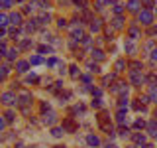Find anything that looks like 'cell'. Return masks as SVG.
Here are the masks:
<instances>
[{
	"label": "cell",
	"instance_id": "obj_50",
	"mask_svg": "<svg viewBox=\"0 0 157 148\" xmlns=\"http://www.w3.org/2000/svg\"><path fill=\"white\" fill-rule=\"evenodd\" d=\"M14 148H26V146H24V144H22V142H18V144H16V146H14Z\"/></svg>",
	"mask_w": 157,
	"mask_h": 148
},
{
	"label": "cell",
	"instance_id": "obj_29",
	"mask_svg": "<svg viewBox=\"0 0 157 148\" xmlns=\"http://www.w3.org/2000/svg\"><path fill=\"white\" fill-rule=\"evenodd\" d=\"M134 109H136V111H141V113H144V111H145V105H144V103H140V101H136V103H134Z\"/></svg>",
	"mask_w": 157,
	"mask_h": 148
},
{
	"label": "cell",
	"instance_id": "obj_37",
	"mask_svg": "<svg viewBox=\"0 0 157 148\" xmlns=\"http://www.w3.org/2000/svg\"><path fill=\"white\" fill-rule=\"evenodd\" d=\"M37 49H39L41 53H51V47H45V46H39Z\"/></svg>",
	"mask_w": 157,
	"mask_h": 148
},
{
	"label": "cell",
	"instance_id": "obj_31",
	"mask_svg": "<svg viewBox=\"0 0 157 148\" xmlns=\"http://www.w3.org/2000/svg\"><path fill=\"white\" fill-rule=\"evenodd\" d=\"M32 46H33V43L29 42V39H24V42L20 43V47H22V49H28V47H32Z\"/></svg>",
	"mask_w": 157,
	"mask_h": 148
},
{
	"label": "cell",
	"instance_id": "obj_11",
	"mask_svg": "<svg viewBox=\"0 0 157 148\" xmlns=\"http://www.w3.org/2000/svg\"><path fill=\"white\" fill-rule=\"evenodd\" d=\"M140 4H141V0H130V2H128V10H130V12H137Z\"/></svg>",
	"mask_w": 157,
	"mask_h": 148
},
{
	"label": "cell",
	"instance_id": "obj_38",
	"mask_svg": "<svg viewBox=\"0 0 157 148\" xmlns=\"http://www.w3.org/2000/svg\"><path fill=\"white\" fill-rule=\"evenodd\" d=\"M88 69H90L92 73H98V71H100V69H98V65H96V63H90V65H88Z\"/></svg>",
	"mask_w": 157,
	"mask_h": 148
},
{
	"label": "cell",
	"instance_id": "obj_28",
	"mask_svg": "<svg viewBox=\"0 0 157 148\" xmlns=\"http://www.w3.org/2000/svg\"><path fill=\"white\" fill-rule=\"evenodd\" d=\"M130 67H132V71H141V63H140V61L130 63Z\"/></svg>",
	"mask_w": 157,
	"mask_h": 148
},
{
	"label": "cell",
	"instance_id": "obj_17",
	"mask_svg": "<svg viewBox=\"0 0 157 148\" xmlns=\"http://www.w3.org/2000/svg\"><path fill=\"white\" fill-rule=\"evenodd\" d=\"M112 26H114L116 30H122V26H124V20H122L120 16H116L114 20H112Z\"/></svg>",
	"mask_w": 157,
	"mask_h": 148
},
{
	"label": "cell",
	"instance_id": "obj_16",
	"mask_svg": "<svg viewBox=\"0 0 157 148\" xmlns=\"http://www.w3.org/2000/svg\"><path fill=\"white\" fill-rule=\"evenodd\" d=\"M10 22H12L14 26H20V24H22V16H20V14H10Z\"/></svg>",
	"mask_w": 157,
	"mask_h": 148
},
{
	"label": "cell",
	"instance_id": "obj_24",
	"mask_svg": "<svg viewBox=\"0 0 157 148\" xmlns=\"http://www.w3.org/2000/svg\"><path fill=\"white\" fill-rule=\"evenodd\" d=\"M69 69H71V77H78V75H81V69H78L77 65H71V67H69Z\"/></svg>",
	"mask_w": 157,
	"mask_h": 148
},
{
	"label": "cell",
	"instance_id": "obj_41",
	"mask_svg": "<svg viewBox=\"0 0 157 148\" xmlns=\"http://www.w3.org/2000/svg\"><path fill=\"white\" fill-rule=\"evenodd\" d=\"M92 107H94V109L102 107V99H96V101H92Z\"/></svg>",
	"mask_w": 157,
	"mask_h": 148
},
{
	"label": "cell",
	"instance_id": "obj_8",
	"mask_svg": "<svg viewBox=\"0 0 157 148\" xmlns=\"http://www.w3.org/2000/svg\"><path fill=\"white\" fill-rule=\"evenodd\" d=\"M86 142H88V146H100V138H98L96 134H88Z\"/></svg>",
	"mask_w": 157,
	"mask_h": 148
},
{
	"label": "cell",
	"instance_id": "obj_56",
	"mask_svg": "<svg viewBox=\"0 0 157 148\" xmlns=\"http://www.w3.org/2000/svg\"><path fill=\"white\" fill-rule=\"evenodd\" d=\"M128 148H137V146H128Z\"/></svg>",
	"mask_w": 157,
	"mask_h": 148
},
{
	"label": "cell",
	"instance_id": "obj_39",
	"mask_svg": "<svg viewBox=\"0 0 157 148\" xmlns=\"http://www.w3.org/2000/svg\"><path fill=\"white\" fill-rule=\"evenodd\" d=\"M124 107H128V97H122L120 99V109H124Z\"/></svg>",
	"mask_w": 157,
	"mask_h": 148
},
{
	"label": "cell",
	"instance_id": "obj_36",
	"mask_svg": "<svg viewBox=\"0 0 157 148\" xmlns=\"http://www.w3.org/2000/svg\"><path fill=\"white\" fill-rule=\"evenodd\" d=\"M122 10H124V6L116 4V6H114V14H116V16H120V14H122Z\"/></svg>",
	"mask_w": 157,
	"mask_h": 148
},
{
	"label": "cell",
	"instance_id": "obj_30",
	"mask_svg": "<svg viewBox=\"0 0 157 148\" xmlns=\"http://www.w3.org/2000/svg\"><path fill=\"white\" fill-rule=\"evenodd\" d=\"M8 71H10V67H6V65H4V67H0V79H4V77H6V75H8Z\"/></svg>",
	"mask_w": 157,
	"mask_h": 148
},
{
	"label": "cell",
	"instance_id": "obj_42",
	"mask_svg": "<svg viewBox=\"0 0 157 148\" xmlns=\"http://www.w3.org/2000/svg\"><path fill=\"white\" fill-rule=\"evenodd\" d=\"M47 65H49V67H53V65H57V59H55V57H51V59H47Z\"/></svg>",
	"mask_w": 157,
	"mask_h": 148
},
{
	"label": "cell",
	"instance_id": "obj_35",
	"mask_svg": "<svg viewBox=\"0 0 157 148\" xmlns=\"http://www.w3.org/2000/svg\"><path fill=\"white\" fill-rule=\"evenodd\" d=\"M69 97H71V93H69V91H67V93H61V95H59L61 103H67V99H69Z\"/></svg>",
	"mask_w": 157,
	"mask_h": 148
},
{
	"label": "cell",
	"instance_id": "obj_27",
	"mask_svg": "<svg viewBox=\"0 0 157 148\" xmlns=\"http://www.w3.org/2000/svg\"><path fill=\"white\" fill-rule=\"evenodd\" d=\"M124 67H126V61H124V59L116 61V71H124Z\"/></svg>",
	"mask_w": 157,
	"mask_h": 148
},
{
	"label": "cell",
	"instance_id": "obj_20",
	"mask_svg": "<svg viewBox=\"0 0 157 148\" xmlns=\"http://www.w3.org/2000/svg\"><path fill=\"white\" fill-rule=\"evenodd\" d=\"M18 51H20L18 47H12V49H8V53H6V56H8V59H16V57H18Z\"/></svg>",
	"mask_w": 157,
	"mask_h": 148
},
{
	"label": "cell",
	"instance_id": "obj_45",
	"mask_svg": "<svg viewBox=\"0 0 157 148\" xmlns=\"http://www.w3.org/2000/svg\"><path fill=\"white\" fill-rule=\"evenodd\" d=\"M144 126H145V122L141 121V118H140V121H136V128H144Z\"/></svg>",
	"mask_w": 157,
	"mask_h": 148
},
{
	"label": "cell",
	"instance_id": "obj_18",
	"mask_svg": "<svg viewBox=\"0 0 157 148\" xmlns=\"http://www.w3.org/2000/svg\"><path fill=\"white\" fill-rule=\"evenodd\" d=\"M90 30H92V32H98V30H100V20L92 18L90 20Z\"/></svg>",
	"mask_w": 157,
	"mask_h": 148
},
{
	"label": "cell",
	"instance_id": "obj_10",
	"mask_svg": "<svg viewBox=\"0 0 157 148\" xmlns=\"http://www.w3.org/2000/svg\"><path fill=\"white\" fill-rule=\"evenodd\" d=\"M124 49H126V51H128V53H136V51H137V47H136V43H134V42H132V39H128V42L124 43Z\"/></svg>",
	"mask_w": 157,
	"mask_h": 148
},
{
	"label": "cell",
	"instance_id": "obj_9",
	"mask_svg": "<svg viewBox=\"0 0 157 148\" xmlns=\"http://www.w3.org/2000/svg\"><path fill=\"white\" fill-rule=\"evenodd\" d=\"M43 122H45V125H53V122H55V113H43Z\"/></svg>",
	"mask_w": 157,
	"mask_h": 148
},
{
	"label": "cell",
	"instance_id": "obj_32",
	"mask_svg": "<svg viewBox=\"0 0 157 148\" xmlns=\"http://www.w3.org/2000/svg\"><path fill=\"white\" fill-rule=\"evenodd\" d=\"M12 6V0H0V8H10Z\"/></svg>",
	"mask_w": 157,
	"mask_h": 148
},
{
	"label": "cell",
	"instance_id": "obj_22",
	"mask_svg": "<svg viewBox=\"0 0 157 148\" xmlns=\"http://www.w3.org/2000/svg\"><path fill=\"white\" fill-rule=\"evenodd\" d=\"M29 63H32V65H39V63H43V59L39 56H32L29 57Z\"/></svg>",
	"mask_w": 157,
	"mask_h": 148
},
{
	"label": "cell",
	"instance_id": "obj_15",
	"mask_svg": "<svg viewBox=\"0 0 157 148\" xmlns=\"http://www.w3.org/2000/svg\"><path fill=\"white\" fill-rule=\"evenodd\" d=\"M92 57L98 59V61H102V59H104V51H102L100 47H94V49H92Z\"/></svg>",
	"mask_w": 157,
	"mask_h": 148
},
{
	"label": "cell",
	"instance_id": "obj_23",
	"mask_svg": "<svg viewBox=\"0 0 157 148\" xmlns=\"http://www.w3.org/2000/svg\"><path fill=\"white\" fill-rule=\"evenodd\" d=\"M147 130H149V132H151V134H153V136H157V125H155L153 121H151L149 125H147Z\"/></svg>",
	"mask_w": 157,
	"mask_h": 148
},
{
	"label": "cell",
	"instance_id": "obj_34",
	"mask_svg": "<svg viewBox=\"0 0 157 148\" xmlns=\"http://www.w3.org/2000/svg\"><path fill=\"white\" fill-rule=\"evenodd\" d=\"M8 16H4V14H0V28H2V26H6V24H8Z\"/></svg>",
	"mask_w": 157,
	"mask_h": 148
},
{
	"label": "cell",
	"instance_id": "obj_49",
	"mask_svg": "<svg viewBox=\"0 0 157 148\" xmlns=\"http://www.w3.org/2000/svg\"><path fill=\"white\" fill-rule=\"evenodd\" d=\"M141 2H144L145 6H151V0H141Z\"/></svg>",
	"mask_w": 157,
	"mask_h": 148
},
{
	"label": "cell",
	"instance_id": "obj_48",
	"mask_svg": "<svg viewBox=\"0 0 157 148\" xmlns=\"http://www.w3.org/2000/svg\"><path fill=\"white\" fill-rule=\"evenodd\" d=\"M151 59H153V61H157V49H153V51H151Z\"/></svg>",
	"mask_w": 157,
	"mask_h": 148
},
{
	"label": "cell",
	"instance_id": "obj_21",
	"mask_svg": "<svg viewBox=\"0 0 157 148\" xmlns=\"http://www.w3.org/2000/svg\"><path fill=\"white\" fill-rule=\"evenodd\" d=\"M37 20H39V24H49L51 22V16H49V14H41Z\"/></svg>",
	"mask_w": 157,
	"mask_h": 148
},
{
	"label": "cell",
	"instance_id": "obj_33",
	"mask_svg": "<svg viewBox=\"0 0 157 148\" xmlns=\"http://www.w3.org/2000/svg\"><path fill=\"white\" fill-rule=\"evenodd\" d=\"M73 2H75L78 8H86V6H88V4H86V0H73Z\"/></svg>",
	"mask_w": 157,
	"mask_h": 148
},
{
	"label": "cell",
	"instance_id": "obj_13",
	"mask_svg": "<svg viewBox=\"0 0 157 148\" xmlns=\"http://www.w3.org/2000/svg\"><path fill=\"white\" fill-rule=\"evenodd\" d=\"M118 122H120V125H126L128 122V113L124 111V109H120V113H118V118H116Z\"/></svg>",
	"mask_w": 157,
	"mask_h": 148
},
{
	"label": "cell",
	"instance_id": "obj_52",
	"mask_svg": "<svg viewBox=\"0 0 157 148\" xmlns=\"http://www.w3.org/2000/svg\"><path fill=\"white\" fill-rule=\"evenodd\" d=\"M4 34H6V32H4V28H0V38H2Z\"/></svg>",
	"mask_w": 157,
	"mask_h": 148
},
{
	"label": "cell",
	"instance_id": "obj_55",
	"mask_svg": "<svg viewBox=\"0 0 157 148\" xmlns=\"http://www.w3.org/2000/svg\"><path fill=\"white\" fill-rule=\"evenodd\" d=\"M53 148H67V146H61V144H57V146H53Z\"/></svg>",
	"mask_w": 157,
	"mask_h": 148
},
{
	"label": "cell",
	"instance_id": "obj_26",
	"mask_svg": "<svg viewBox=\"0 0 157 148\" xmlns=\"http://www.w3.org/2000/svg\"><path fill=\"white\" fill-rule=\"evenodd\" d=\"M130 38H132V39L140 38V30H137V28H130Z\"/></svg>",
	"mask_w": 157,
	"mask_h": 148
},
{
	"label": "cell",
	"instance_id": "obj_6",
	"mask_svg": "<svg viewBox=\"0 0 157 148\" xmlns=\"http://www.w3.org/2000/svg\"><path fill=\"white\" fill-rule=\"evenodd\" d=\"M130 81L137 87V85H141V83H144L145 79H144V75H141L140 71H132V73H130Z\"/></svg>",
	"mask_w": 157,
	"mask_h": 148
},
{
	"label": "cell",
	"instance_id": "obj_40",
	"mask_svg": "<svg viewBox=\"0 0 157 148\" xmlns=\"http://www.w3.org/2000/svg\"><path fill=\"white\" fill-rule=\"evenodd\" d=\"M57 24H59V28H65V26H67V20H65V18H59Z\"/></svg>",
	"mask_w": 157,
	"mask_h": 148
},
{
	"label": "cell",
	"instance_id": "obj_46",
	"mask_svg": "<svg viewBox=\"0 0 157 148\" xmlns=\"http://www.w3.org/2000/svg\"><path fill=\"white\" fill-rule=\"evenodd\" d=\"M4 51H6V46H4V43H0V57L4 56Z\"/></svg>",
	"mask_w": 157,
	"mask_h": 148
},
{
	"label": "cell",
	"instance_id": "obj_57",
	"mask_svg": "<svg viewBox=\"0 0 157 148\" xmlns=\"http://www.w3.org/2000/svg\"><path fill=\"white\" fill-rule=\"evenodd\" d=\"M155 117H157V109H155Z\"/></svg>",
	"mask_w": 157,
	"mask_h": 148
},
{
	"label": "cell",
	"instance_id": "obj_1",
	"mask_svg": "<svg viewBox=\"0 0 157 148\" xmlns=\"http://www.w3.org/2000/svg\"><path fill=\"white\" fill-rule=\"evenodd\" d=\"M96 121H98V126H100V128H102V130L106 132L108 136H114V134H116V132H114V128H112V125L108 122V121H110V117H108V113H104V111H102L100 115L96 117Z\"/></svg>",
	"mask_w": 157,
	"mask_h": 148
},
{
	"label": "cell",
	"instance_id": "obj_51",
	"mask_svg": "<svg viewBox=\"0 0 157 148\" xmlns=\"http://www.w3.org/2000/svg\"><path fill=\"white\" fill-rule=\"evenodd\" d=\"M2 128H4V121H2V118H0V130H2Z\"/></svg>",
	"mask_w": 157,
	"mask_h": 148
},
{
	"label": "cell",
	"instance_id": "obj_12",
	"mask_svg": "<svg viewBox=\"0 0 157 148\" xmlns=\"http://www.w3.org/2000/svg\"><path fill=\"white\" fill-rule=\"evenodd\" d=\"M28 67H29V61H18V63H16L18 73H26V71H28Z\"/></svg>",
	"mask_w": 157,
	"mask_h": 148
},
{
	"label": "cell",
	"instance_id": "obj_19",
	"mask_svg": "<svg viewBox=\"0 0 157 148\" xmlns=\"http://www.w3.org/2000/svg\"><path fill=\"white\" fill-rule=\"evenodd\" d=\"M114 79H116V75H106L104 79H102V85H104V87H110V83H114Z\"/></svg>",
	"mask_w": 157,
	"mask_h": 148
},
{
	"label": "cell",
	"instance_id": "obj_7",
	"mask_svg": "<svg viewBox=\"0 0 157 148\" xmlns=\"http://www.w3.org/2000/svg\"><path fill=\"white\" fill-rule=\"evenodd\" d=\"M126 91H128V83H124V81L116 83V85L112 87V93H126Z\"/></svg>",
	"mask_w": 157,
	"mask_h": 148
},
{
	"label": "cell",
	"instance_id": "obj_43",
	"mask_svg": "<svg viewBox=\"0 0 157 148\" xmlns=\"http://www.w3.org/2000/svg\"><path fill=\"white\" fill-rule=\"evenodd\" d=\"M26 81H28V83H32V81H37V75H33V73H32V75H28V79H26Z\"/></svg>",
	"mask_w": 157,
	"mask_h": 148
},
{
	"label": "cell",
	"instance_id": "obj_54",
	"mask_svg": "<svg viewBox=\"0 0 157 148\" xmlns=\"http://www.w3.org/2000/svg\"><path fill=\"white\" fill-rule=\"evenodd\" d=\"M106 148H118V146H116V144H108Z\"/></svg>",
	"mask_w": 157,
	"mask_h": 148
},
{
	"label": "cell",
	"instance_id": "obj_4",
	"mask_svg": "<svg viewBox=\"0 0 157 148\" xmlns=\"http://www.w3.org/2000/svg\"><path fill=\"white\" fill-rule=\"evenodd\" d=\"M32 101H33L32 91H20V95H18V103H20V105H32Z\"/></svg>",
	"mask_w": 157,
	"mask_h": 148
},
{
	"label": "cell",
	"instance_id": "obj_5",
	"mask_svg": "<svg viewBox=\"0 0 157 148\" xmlns=\"http://www.w3.org/2000/svg\"><path fill=\"white\" fill-rule=\"evenodd\" d=\"M0 101H2V105H6V107H10V105H14V103H16L18 99L14 97L12 93H2V95H0Z\"/></svg>",
	"mask_w": 157,
	"mask_h": 148
},
{
	"label": "cell",
	"instance_id": "obj_47",
	"mask_svg": "<svg viewBox=\"0 0 157 148\" xmlns=\"http://www.w3.org/2000/svg\"><path fill=\"white\" fill-rule=\"evenodd\" d=\"M92 95H96V97H100V95H102V91H100V89H92Z\"/></svg>",
	"mask_w": 157,
	"mask_h": 148
},
{
	"label": "cell",
	"instance_id": "obj_58",
	"mask_svg": "<svg viewBox=\"0 0 157 148\" xmlns=\"http://www.w3.org/2000/svg\"><path fill=\"white\" fill-rule=\"evenodd\" d=\"M16 2H22V0H16Z\"/></svg>",
	"mask_w": 157,
	"mask_h": 148
},
{
	"label": "cell",
	"instance_id": "obj_25",
	"mask_svg": "<svg viewBox=\"0 0 157 148\" xmlns=\"http://www.w3.org/2000/svg\"><path fill=\"white\" fill-rule=\"evenodd\" d=\"M134 140L140 142V144H144V142H145V134H140V132H136V134H134Z\"/></svg>",
	"mask_w": 157,
	"mask_h": 148
},
{
	"label": "cell",
	"instance_id": "obj_53",
	"mask_svg": "<svg viewBox=\"0 0 157 148\" xmlns=\"http://www.w3.org/2000/svg\"><path fill=\"white\" fill-rule=\"evenodd\" d=\"M141 148H153V146H151V144H144V146H141Z\"/></svg>",
	"mask_w": 157,
	"mask_h": 148
},
{
	"label": "cell",
	"instance_id": "obj_44",
	"mask_svg": "<svg viewBox=\"0 0 157 148\" xmlns=\"http://www.w3.org/2000/svg\"><path fill=\"white\" fill-rule=\"evenodd\" d=\"M6 121H10V122L14 121V113H12V111H8V113H6Z\"/></svg>",
	"mask_w": 157,
	"mask_h": 148
},
{
	"label": "cell",
	"instance_id": "obj_14",
	"mask_svg": "<svg viewBox=\"0 0 157 148\" xmlns=\"http://www.w3.org/2000/svg\"><path fill=\"white\" fill-rule=\"evenodd\" d=\"M63 134H65L63 126H55V128H51V136H53V138H61Z\"/></svg>",
	"mask_w": 157,
	"mask_h": 148
},
{
	"label": "cell",
	"instance_id": "obj_3",
	"mask_svg": "<svg viewBox=\"0 0 157 148\" xmlns=\"http://www.w3.org/2000/svg\"><path fill=\"white\" fill-rule=\"evenodd\" d=\"M137 18H140V22L144 24V26H151V22H153V14H151L149 10H141V12L137 14Z\"/></svg>",
	"mask_w": 157,
	"mask_h": 148
},
{
	"label": "cell",
	"instance_id": "obj_2",
	"mask_svg": "<svg viewBox=\"0 0 157 148\" xmlns=\"http://www.w3.org/2000/svg\"><path fill=\"white\" fill-rule=\"evenodd\" d=\"M63 130H65V132H77L78 130V125L75 122V118H73V117L63 118Z\"/></svg>",
	"mask_w": 157,
	"mask_h": 148
}]
</instances>
